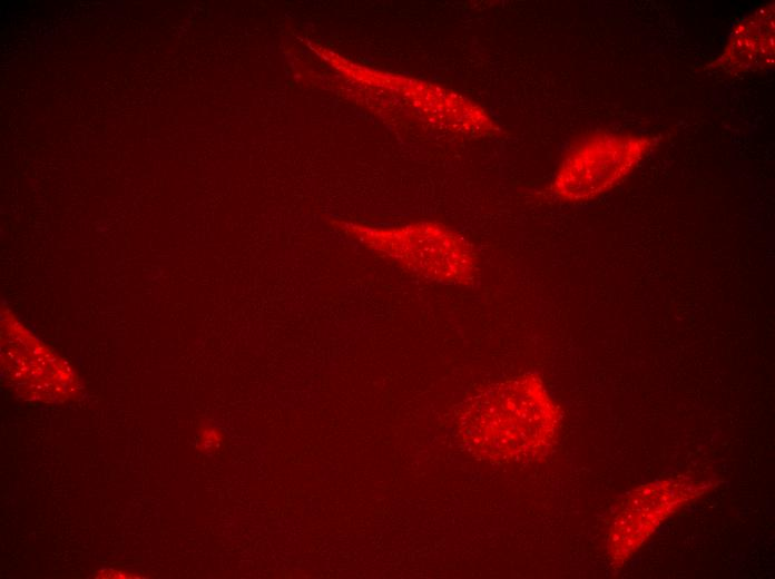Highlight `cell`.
Returning <instances> with one entry per match:
<instances>
[{
	"label": "cell",
	"mask_w": 775,
	"mask_h": 579,
	"mask_svg": "<svg viewBox=\"0 0 775 579\" xmlns=\"http://www.w3.org/2000/svg\"><path fill=\"white\" fill-rule=\"evenodd\" d=\"M455 426L472 455L498 464L526 462L552 448L560 410L542 379L524 373L467 398L457 412Z\"/></svg>",
	"instance_id": "obj_1"
},
{
	"label": "cell",
	"mask_w": 775,
	"mask_h": 579,
	"mask_svg": "<svg viewBox=\"0 0 775 579\" xmlns=\"http://www.w3.org/2000/svg\"><path fill=\"white\" fill-rule=\"evenodd\" d=\"M364 241L410 273L431 282L471 286L479 275L473 246L438 223L366 230Z\"/></svg>",
	"instance_id": "obj_2"
},
{
	"label": "cell",
	"mask_w": 775,
	"mask_h": 579,
	"mask_svg": "<svg viewBox=\"0 0 775 579\" xmlns=\"http://www.w3.org/2000/svg\"><path fill=\"white\" fill-rule=\"evenodd\" d=\"M654 140L632 134L597 133L570 149L551 190L568 203L595 199L618 186L644 159Z\"/></svg>",
	"instance_id": "obj_3"
},
{
	"label": "cell",
	"mask_w": 775,
	"mask_h": 579,
	"mask_svg": "<svg viewBox=\"0 0 775 579\" xmlns=\"http://www.w3.org/2000/svg\"><path fill=\"white\" fill-rule=\"evenodd\" d=\"M1 372L18 396L40 403H63L77 395L73 369L18 317L1 307Z\"/></svg>",
	"instance_id": "obj_4"
},
{
	"label": "cell",
	"mask_w": 775,
	"mask_h": 579,
	"mask_svg": "<svg viewBox=\"0 0 775 579\" xmlns=\"http://www.w3.org/2000/svg\"><path fill=\"white\" fill-rule=\"evenodd\" d=\"M708 481L669 477L631 490L622 500L608 533V558L615 569L637 552L670 516L703 495Z\"/></svg>",
	"instance_id": "obj_5"
},
{
	"label": "cell",
	"mask_w": 775,
	"mask_h": 579,
	"mask_svg": "<svg viewBox=\"0 0 775 579\" xmlns=\"http://www.w3.org/2000/svg\"><path fill=\"white\" fill-rule=\"evenodd\" d=\"M716 65L732 75L761 71L774 65V3L738 21Z\"/></svg>",
	"instance_id": "obj_6"
}]
</instances>
